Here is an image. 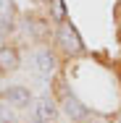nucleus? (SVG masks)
<instances>
[{
	"mask_svg": "<svg viewBox=\"0 0 121 123\" xmlns=\"http://www.w3.org/2000/svg\"><path fill=\"white\" fill-rule=\"evenodd\" d=\"M32 118H34V121L53 123L55 118H58V105H55V102H53L50 97L32 99Z\"/></svg>",
	"mask_w": 121,
	"mask_h": 123,
	"instance_id": "obj_1",
	"label": "nucleus"
},
{
	"mask_svg": "<svg viewBox=\"0 0 121 123\" xmlns=\"http://www.w3.org/2000/svg\"><path fill=\"white\" fill-rule=\"evenodd\" d=\"M32 123H45V121H32Z\"/></svg>",
	"mask_w": 121,
	"mask_h": 123,
	"instance_id": "obj_10",
	"label": "nucleus"
},
{
	"mask_svg": "<svg viewBox=\"0 0 121 123\" xmlns=\"http://www.w3.org/2000/svg\"><path fill=\"white\" fill-rule=\"evenodd\" d=\"M32 63H34L37 74H42V76H50L55 71V58L50 55V50H37L32 55Z\"/></svg>",
	"mask_w": 121,
	"mask_h": 123,
	"instance_id": "obj_4",
	"label": "nucleus"
},
{
	"mask_svg": "<svg viewBox=\"0 0 121 123\" xmlns=\"http://www.w3.org/2000/svg\"><path fill=\"white\" fill-rule=\"evenodd\" d=\"M63 113H66L71 121H82V118L87 115V107L74 97V94H66V97H63Z\"/></svg>",
	"mask_w": 121,
	"mask_h": 123,
	"instance_id": "obj_5",
	"label": "nucleus"
},
{
	"mask_svg": "<svg viewBox=\"0 0 121 123\" xmlns=\"http://www.w3.org/2000/svg\"><path fill=\"white\" fill-rule=\"evenodd\" d=\"M11 107H13V105H8V102H5V105H0V123H11V121H16V113H13Z\"/></svg>",
	"mask_w": 121,
	"mask_h": 123,
	"instance_id": "obj_7",
	"label": "nucleus"
},
{
	"mask_svg": "<svg viewBox=\"0 0 121 123\" xmlns=\"http://www.w3.org/2000/svg\"><path fill=\"white\" fill-rule=\"evenodd\" d=\"M0 47H3V31H0Z\"/></svg>",
	"mask_w": 121,
	"mask_h": 123,
	"instance_id": "obj_9",
	"label": "nucleus"
},
{
	"mask_svg": "<svg viewBox=\"0 0 121 123\" xmlns=\"http://www.w3.org/2000/svg\"><path fill=\"white\" fill-rule=\"evenodd\" d=\"M3 102L13 105V107H29L32 105V94L26 86H5L3 89Z\"/></svg>",
	"mask_w": 121,
	"mask_h": 123,
	"instance_id": "obj_3",
	"label": "nucleus"
},
{
	"mask_svg": "<svg viewBox=\"0 0 121 123\" xmlns=\"http://www.w3.org/2000/svg\"><path fill=\"white\" fill-rule=\"evenodd\" d=\"M58 45L66 50L69 55H76V52H82L84 50V45H82V39H79V34L74 31V26L63 24L61 29H58Z\"/></svg>",
	"mask_w": 121,
	"mask_h": 123,
	"instance_id": "obj_2",
	"label": "nucleus"
},
{
	"mask_svg": "<svg viewBox=\"0 0 121 123\" xmlns=\"http://www.w3.org/2000/svg\"><path fill=\"white\" fill-rule=\"evenodd\" d=\"M19 68V52L13 47H0V71H16Z\"/></svg>",
	"mask_w": 121,
	"mask_h": 123,
	"instance_id": "obj_6",
	"label": "nucleus"
},
{
	"mask_svg": "<svg viewBox=\"0 0 121 123\" xmlns=\"http://www.w3.org/2000/svg\"><path fill=\"white\" fill-rule=\"evenodd\" d=\"M53 16H55V21H63L66 18V11H63V3L61 0H53Z\"/></svg>",
	"mask_w": 121,
	"mask_h": 123,
	"instance_id": "obj_8",
	"label": "nucleus"
},
{
	"mask_svg": "<svg viewBox=\"0 0 121 123\" xmlns=\"http://www.w3.org/2000/svg\"><path fill=\"white\" fill-rule=\"evenodd\" d=\"M11 123H16V121H11Z\"/></svg>",
	"mask_w": 121,
	"mask_h": 123,
	"instance_id": "obj_11",
	"label": "nucleus"
}]
</instances>
